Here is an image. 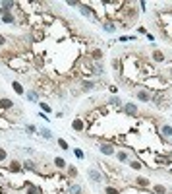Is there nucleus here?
<instances>
[{"instance_id":"4","label":"nucleus","mask_w":172,"mask_h":194,"mask_svg":"<svg viewBox=\"0 0 172 194\" xmlns=\"http://www.w3.org/2000/svg\"><path fill=\"white\" fill-rule=\"evenodd\" d=\"M124 111H126L128 117H135V114H137V107H135L133 103H126L124 105Z\"/></svg>"},{"instance_id":"15","label":"nucleus","mask_w":172,"mask_h":194,"mask_svg":"<svg viewBox=\"0 0 172 194\" xmlns=\"http://www.w3.org/2000/svg\"><path fill=\"white\" fill-rule=\"evenodd\" d=\"M41 136H43V138H47V140H52V132L51 130H48V128H41Z\"/></svg>"},{"instance_id":"12","label":"nucleus","mask_w":172,"mask_h":194,"mask_svg":"<svg viewBox=\"0 0 172 194\" xmlns=\"http://www.w3.org/2000/svg\"><path fill=\"white\" fill-rule=\"evenodd\" d=\"M0 107H2V109H12V107H14V103L10 101V99H0Z\"/></svg>"},{"instance_id":"14","label":"nucleus","mask_w":172,"mask_h":194,"mask_svg":"<svg viewBox=\"0 0 172 194\" xmlns=\"http://www.w3.org/2000/svg\"><path fill=\"white\" fill-rule=\"evenodd\" d=\"M91 56H93V60H97V62H99V60L103 58V51H101V49H95V51L91 53Z\"/></svg>"},{"instance_id":"37","label":"nucleus","mask_w":172,"mask_h":194,"mask_svg":"<svg viewBox=\"0 0 172 194\" xmlns=\"http://www.w3.org/2000/svg\"><path fill=\"white\" fill-rule=\"evenodd\" d=\"M4 43H6V37H4L2 33H0V45H4Z\"/></svg>"},{"instance_id":"32","label":"nucleus","mask_w":172,"mask_h":194,"mask_svg":"<svg viewBox=\"0 0 172 194\" xmlns=\"http://www.w3.org/2000/svg\"><path fill=\"white\" fill-rule=\"evenodd\" d=\"M130 167H132V169H137V171H139V169H141V163H139V161H130Z\"/></svg>"},{"instance_id":"31","label":"nucleus","mask_w":172,"mask_h":194,"mask_svg":"<svg viewBox=\"0 0 172 194\" xmlns=\"http://www.w3.org/2000/svg\"><path fill=\"white\" fill-rule=\"evenodd\" d=\"M23 167H25V169H31V171H33V169H35V163L29 159V161H25V163H23Z\"/></svg>"},{"instance_id":"8","label":"nucleus","mask_w":172,"mask_h":194,"mask_svg":"<svg viewBox=\"0 0 172 194\" xmlns=\"http://www.w3.org/2000/svg\"><path fill=\"white\" fill-rule=\"evenodd\" d=\"M151 56H153V60H155V62H164V60H166V56H164V53H161V51H155Z\"/></svg>"},{"instance_id":"27","label":"nucleus","mask_w":172,"mask_h":194,"mask_svg":"<svg viewBox=\"0 0 172 194\" xmlns=\"http://www.w3.org/2000/svg\"><path fill=\"white\" fill-rule=\"evenodd\" d=\"M6 159H8V153H6L4 148H0V161H6Z\"/></svg>"},{"instance_id":"29","label":"nucleus","mask_w":172,"mask_h":194,"mask_svg":"<svg viewBox=\"0 0 172 194\" xmlns=\"http://www.w3.org/2000/svg\"><path fill=\"white\" fill-rule=\"evenodd\" d=\"M104 192H106V194H120L116 188H114V186H106V188H104Z\"/></svg>"},{"instance_id":"20","label":"nucleus","mask_w":172,"mask_h":194,"mask_svg":"<svg viewBox=\"0 0 172 194\" xmlns=\"http://www.w3.org/2000/svg\"><path fill=\"white\" fill-rule=\"evenodd\" d=\"M2 21H4V24H14V16H12V14H4V16H2Z\"/></svg>"},{"instance_id":"25","label":"nucleus","mask_w":172,"mask_h":194,"mask_svg":"<svg viewBox=\"0 0 172 194\" xmlns=\"http://www.w3.org/2000/svg\"><path fill=\"white\" fill-rule=\"evenodd\" d=\"M93 88H95V84H93V82H83V89L85 91H91Z\"/></svg>"},{"instance_id":"23","label":"nucleus","mask_w":172,"mask_h":194,"mask_svg":"<svg viewBox=\"0 0 172 194\" xmlns=\"http://www.w3.org/2000/svg\"><path fill=\"white\" fill-rule=\"evenodd\" d=\"M116 157H118V161H128V153L126 152H118Z\"/></svg>"},{"instance_id":"11","label":"nucleus","mask_w":172,"mask_h":194,"mask_svg":"<svg viewBox=\"0 0 172 194\" xmlns=\"http://www.w3.org/2000/svg\"><path fill=\"white\" fill-rule=\"evenodd\" d=\"M0 6H2V8H0V14L4 16V14H8V10H10L12 6H14V2H8V0H6V2H2Z\"/></svg>"},{"instance_id":"36","label":"nucleus","mask_w":172,"mask_h":194,"mask_svg":"<svg viewBox=\"0 0 172 194\" xmlns=\"http://www.w3.org/2000/svg\"><path fill=\"white\" fill-rule=\"evenodd\" d=\"M66 4H68V6H80V2H76V0H68Z\"/></svg>"},{"instance_id":"13","label":"nucleus","mask_w":172,"mask_h":194,"mask_svg":"<svg viewBox=\"0 0 172 194\" xmlns=\"http://www.w3.org/2000/svg\"><path fill=\"white\" fill-rule=\"evenodd\" d=\"M70 194H83V188L80 184H72L70 186Z\"/></svg>"},{"instance_id":"30","label":"nucleus","mask_w":172,"mask_h":194,"mask_svg":"<svg viewBox=\"0 0 172 194\" xmlns=\"http://www.w3.org/2000/svg\"><path fill=\"white\" fill-rule=\"evenodd\" d=\"M109 103H110V105H120L122 101H120V97H110V99H109Z\"/></svg>"},{"instance_id":"16","label":"nucleus","mask_w":172,"mask_h":194,"mask_svg":"<svg viewBox=\"0 0 172 194\" xmlns=\"http://www.w3.org/2000/svg\"><path fill=\"white\" fill-rule=\"evenodd\" d=\"M80 10H81V14H83V16H87V18L93 14V12H91V8H89V6H85V4H80Z\"/></svg>"},{"instance_id":"1","label":"nucleus","mask_w":172,"mask_h":194,"mask_svg":"<svg viewBox=\"0 0 172 194\" xmlns=\"http://www.w3.org/2000/svg\"><path fill=\"white\" fill-rule=\"evenodd\" d=\"M87 177L91 179V181L93 183H101L103 181V173H101V171H99V169H87Z\"/></svg>"},{"instance_id":"26","label":"nucleus","mask_w":172,"mask_h":194,"mask_svg":"<svg viewBox=\"0 0 172 194\" xmlns=\"http://www.w3.org/2000/svg\"><path fill=\"white\" fill-rule=\"evenodd\" d=\"M68 175H70L72 179H76V177H77V169H76V167H68Z\"/></svg>"},{"instance_id":"6","label":"nucleus","mask_w":172,"mask_h":194,"mask_svg":"<svg viewBox=\"0 0 172 194\" xmlns=\"http://www.w3.org/2000/svg\"><path fill=\"white\" fill-rule=\"evenodd\" d=\"M12 88H14V91H16L18 95H25V89H23V85H21L19 82H12Z\"/></svg>"},{"instance_id":"34","label":"nucleus","mask_w":172,"mask_h":194,"mask_svg":"<svg viewBox=\"0 0 172 194\" xmlns=\"http://www.w3.org/2000/svg\"><path fill=\"white\" fill-rule=\"evenodd\" d=\"M27 132H29V134L37 132V126H35V124H27Z\"/></svg>"},{"instance_id":"22","label":"nucleus","mask_w":172,"mask_h":194,"mask_svg":"<svg viewBox=\"0 0 172 194\" xmlns=\"http://www.w3.org/2000/svg\"><path fill=\"white\" fill-rule=\"evenodd\" d=\"M58 146H60V149H70L68 142H66V140H62V138H58Z\"/></svg>"},{"instance_id":"19","label":"nucleus","mask_w":172,"mask_h":194,"mask_svg":"<svg viewBox=\"0 0 172 194\" xmlns=\"http://www.w3.org/2000/svg\"><path fill=\"white\" fill-rule=\"evenodd\" d=\"M10 171H12V173H18V171H21V165H19L18 161H14V163H10Z\"/></svg>"},{"instance_id":"10","label":"nucleus","mask_w":172,"mask_h":194,"mask_svg":"<svg viewBox=\"0 0 172 194\" xmlns=\"http://www.w3.org/2000/svg\"><path fill=\"white\" fill-rule=\"evenodd\" d=\"M135 184H139V186H143V188H147V186H149V179H147V177H137V179H135Z\"/></svg>"},{"instance_id":"17","label":"nucleus","mask_w":172,"mask_h":194,"mask_svg":"<svg viewBox=\"0 0 172 194\" xmlns=\"http://www.w3.org/2000/svg\"><path fill=\"white\" fill-rule=\"evenodd\" d=\"M153 192H155V194H166V188H164L162 184H155V186H153Z\"/></svg>"},{"instance_id":"35","label":"nucleus","mask_w":172,"mask_h":194,"mask_svg":"<svg viewBox=\"0 0 172 194\" xmlns=\"http://www.w3.org/2000/svg\"><path fill=\"white\" fill-rule=\"evenodd\" d=\"M74 153H76L77 159H83V152H81V149H74Z\"/></svg>"},{"instance_id":"18","label":"nucleus","mask_w":172,"mask_h":194,"mask_svg":"<svg viewBox=\"0 0 172 194\" xmlns=\"http://www.w3.org/2000/svg\"><path fill=\"white\" fill-rule=\"evenodd\" d=\"M54 165H56L58 169H64V167H66V161H64L62 157H56V159H54Z\"/></svg>"},{"instance_id":"2","label":"nucleus","mask_w":172,"mask_h":194,"mask_svg":"<svg viewBox=\"0 0 172 194\" xmlns=\"http://www.w3.org/2000/svg\"><path fill=\"white\" fill-rule=\"evenodd\" d=\"M135 97H137L139 101H143V103H149V101H151V93L145 91V89H137V91H135Z\"/></svg>"},{"instance_id":"28","label":"nucleus","mask_w":172,"mask_h":194,"mask_svg":"<svg viewBox=\"0 0 172 194\" xmlns=\"http://www.w3.org/2000/svg\"><path fill=\"white\" fill-rule=\"evenodd\" d=\"M132 39H135V37H130V35H122V37H118L120 43H128V41H132Z\"/></svg>"},{"instance_id":"33","label":"nucleus","mask_w":172,"mask_h":194,"mask_svg":"<svg viewBox=\"0 0 172 194\" xmlns=\"http://www.w3.org/2000/svg\"><path fill=\"white\" fill-rule=\"evenodd\" d=\"M41 111L43 113H51V107H48L47 103H41Z\"/></svg>"},{"instance_id":"3","label":"nucleus","mask_w":172,"mask_h":194,"mask_svg":"<svg viewBox=\"0 0 172 194\" xmlns=\"http://www.w3.org/2000/svg\"><path fill=\"white\" fill-rule=\"evenodd\" d=\"M99 149H101V153H104V155H114V153H116L112 144H101V148H99Z\"/></svg>"},{"instance_id":"9","label":"nucleus","mask_w":172,"mask_h":194,"mask_svg":"<svg viewBox=\"0 0 172 194\" xmlns=\"http://www.w3.org/2000/svg\"><path fill=\"white\" fill-rule=\"evenodd\" d=\"M25 97H27V101H31V103H37L39 101L37 91H25Z\"/></svg>"},{"instance_id":"21","label":"nucleus","mask_w":172,"mask_h":194,"mask_svg":"<svg viewBox=\"0 0 172 194\" xmlns=\"http://www.w3.org/2000/svg\"><path fill=\"white\" fill-rule=\"evenodd\" d=\"M103 29H104L106 33H114V31H116V27H114L112 24H103Z\"/></svg>"},{"instance_id":"7","label":"nucleus","mask_w":172,"mask_h":194,"mask_svg":"<svg viewBox=\"0 0 172 194\" xmlns=\"http://www.w3.org/2000/svg\"><path fill=\"white\" fill-rule=\"evenodd\" d=\"M161 134L164 136V138H172V126H170V124H164V126L161 128Z\"/></svg>"},{"instance_id":"24","label":"nucleus","mask_w":172,"mask_h":194,"mask_svg":"<svg viewBox=\"0 0 172 194\" xmlns=\"http://www.w3.org/2000/svg\"><path fill=\"white\" fill-rule=\"evenodd\" d=\"M27 194H39V188H37V186L27 184Z\"/></svg>"},{"instance_id":"5","label":"nucleus","mask_w":172,"mask_h":194,"mask_svg":"<svg viewBox=\"0 0 172 194\" xmlns=\"http://www.w3.org/2000/svg\"><path fill=\"white\" fill-rule=\"evenodd\" d=\"M72 128H74V130H77V132H81L83 128H85V124H83L81 119H74V120H72Z\"/></svg>"}]
</instances>
